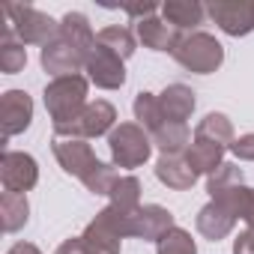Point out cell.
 I'll return each mask as SVG.
<instances>
[{"mask_svg":"<svg viewBox=\"0 0 254 254\" xmlns=\"http://www.w3.org/2000/svg\"><path fill=\"white\" fill-rule=\"evenodd\" d=\"M87 87L90 81L84 75H63L54 78L51 84H45V108L54 126H66L72 120L81 117V111L90 105L87 102Z\"/></svg>","mask_w":254,"mask_h":254,"instance_id":"obj_1","label":"cell"},{"mask_svg":"<svg viewBox=\"0 0 254 254\" xmlns=\"http://www.w3.org/2000/svg\"><path fill=\"white\" fill-rule=\"evenodd\" d=\"M114 168H141L153 153V138L138 123H120L108 135Z\"/></svg>","mask_w":254,"mask_h":254,"instance_id":"obj_2","label":"cell"},{"mask_svg":"<svg viewBox=\"0 0 254 254\" xmlns=\"http://www.w3.org/2000/svg\"><path fill=\"white\" fill-rule=\"evenodd\" d=\"M174 60L189 72L209 75L224 63V48L215 36L197 30V33H189V36L180 39V45L174 48Z\"/></svg>","mask_w":254,"mask_h":254,"instance_id":"obj_3","label":"cell"},{"mask_svg":"<svg viewBox=\"0 0 254 254\" xmlns=\"http://www.w3.org/2000/svg\"><path fill=\"white\" fill-rule=\"evenodd\" d=\"M3 15L9 18V27L15 30V36L24 42V45H48L57 33H60V24L51 18V15H45V12H39V9H33V6H21V3H6L3 6Z\"/></svg>","mask_w":254,"mask_h":254,"instance_id":"obj_4","label":"cell"},{"mask_svg":"<svg viewBox=\"0 0 254 254\" xmlns=\"http://www.w3.org/2000/svg\"><path fill=\"white\" fill-rule=\"evenodd\" d=\"M114 123H117V108L105 99H96L81 111L78 120L66 126H54V138H84V141L102 138L114 132Z\"/></svg>","mask_w":254,"mask_h":254,"instance_id":"obj_5","label":"cell"},{"mask_svg":"<svg viewBox=\"0 0 254 254\" xmlns=\"http://www.w3.org/2000/svg\"><path fill=\"white\" fill-rule=\"evenodd\" d=\"M206 12L227 36H248L254 30V0H212Z\"/></svg>","mask_w":254,"mask_h":254,"instance_id":"obj_6","label":"cell"},{"mask_svg":"<svg viewBox=\"0 0 254 254\" xmlns=\"http://www.w3.org/2000/svg\"><path fill=\"white\" fill-rule=\"evenodd\" d=\"M123 63L126 60L120 54H114L111 48H105V45L96 42L93 51H90V57H87V66H84L87 81H93L102 90H120L126 84V66Z\"/></svg>","mask_w":254,"mask_h":254,"instance_id":"obj_7","label":"cell"},{"mask_svg":"<svg viewBox=\"0 0 254 254\" xmlns=\"http://www.w3.org/2000/svg\"><path fill=\"white\" fill-rule=\"evenodd\" d=\"M0 180H3V191L24 194L39 183V165L30 153L6 150L0 159Z\"/></svg>","mask_w":254,"mask_h":254,"instance_id":"obj_8","label":"cell"},{"mask_svg":"<svg viewBox=\"0 0 254 254\" xmlns=\"http://www.w3.org/2000/svg\"><path fill=\"white\" fill-rule=\"evenodd\" d=\"M87 51H81L78 45H72L66 36H54L45 48H42V66L45 72H51L54 78H63V75H81V69L87 66Z\"/></svg>","mask_w":254,"mask_h":254,"instance_id":"obj_9","label":"cell"},{"mask_svg":"<svg viewBox=\"0 0 254 254\" xmlns=\"http://www.w3.org/2000/svg\"><path fill=\"white\" fill-rule=\"evenodd\" d=\"M51 150H54V159L60 162V168L69 177H78V180H84L90 174V168L99 162L93 147L84 138H54Z\"/></svg>","mask_w":254,"mask_h":254,"instance_id":"obj_10","label":"cell"},{"mask_svg":"<svg viewBox=\"0 0 254 254\" xmlns=\"http://www.w3.org/2000/svg\"><path fill=\"white\" fill-rule=\"evenodd\" d=\"M33 120V99L24 90H6L0 96V126H3V138L21 135Z\"/></svg>","mask_w":254,"mask_h":254,"instance_id":"obj_11","label":"cell"},{"mask_svg":"<svg viewBox=\"0 0 254 254\" xmlns=\"http://www.w3.org/2000/svg\"><path fill=\"white\" fill-rule=\"evenodd\" d=\"M177 224H174V215L171 209L159 206V203H144L138 212H135V236L144 239V242H159L165 233H171Z\"/></svg>","mask_w":254,"mask_h":254,"instance_id":"obj_12","label":"cell"},{"mask_svg":"<svg viewBox=\"0 0 254 254\" xmlns=\"http://www.w3.org/2000/svg\"><path fill=\"white\" fill-rule=\"evenodd\" d=\"M239 218L224 206V203H218V200H209L200 212H197V233L200 236H206L209 242H218V239H224L230 230H233V224H236Z\"/></svg>","mask_w":254,"mask_h":254,"instance_id":"obj_13","label":"cell"},{"mask_svg":"<svg viewBox=\"0 0 254 254\" xmlns=\"http://www.w3.org/2000/svg\"><path fill=\"white\" fill-rule=\"evenodd\" d=\"M138 39H141L144 48H150V51H171V54H174V48L180 45L183 36H180V30L171 27L165 18L150 15V18L138 21Z\"/></svg>","mask_w":254,"mask_h":254,"instance_id":"obj_14","label":"cell"},{"mask_svg":"<svg viewBox=\"0 0 254 254\" xmlns=\"http://www.w3.org/2000/svg\"><path fill=\"white\" fill-rule=\"evenodd\" d=\"M159 102H162V114L168 123H186L197 105L194 99V90L186 87V84H171L165 87V93H159Z\"/></svg>","mask_w":254,"mask_h":254,"instance_id":"obj_15","label":"cell"},{"mask_svg":"<svg viewBox=\"0 0 254 254\" xmlns=\"http://www.w3.org/2000/svg\"><path fill=\"white\" fill-rule=\"evenodd\" d=\"M156 177H159L162 186H168V189H174V191H186V189H191L194 180H197V174L189 168L186 156H162V159L156 162Z\"/></svg>","mask_w":254,"mask_h":254,"instance_id":"obj_16","label":"cell"},{"mask_svg":"<svg viewBox=\"0 0 254 254\" xmlns=\"http://www.w3.org/2000/svg\"><path fill=\"white\" fill-rule=\"evenodd\" d=\"M224 147H218V144H212V141H206V138H194L191 144H189V150H186V162H189V168L200 177V174H215L224 162Z\"/></svg>","mask_w":254,"mask_h":254,"instance_id":"obj_17","label":"cell"},{"mask_svg":"<svg viewBox=\"0 0 254 254\" xmlns=\"http://www.w3.org/2000/svg\"><path fill=\"white\" fill-rule=\"evenodd\" d=\"M162 15L177 30H194L197 24H203L206 9L197 3V0H168L162 6Z\"/></svg>","mask_w":254,"mask_h":254,"instance_id":"obj_18","label":"cell"},{"mask_svg":"<svg viewBox=\"0 0 254 254\" xmlns=\"http://www.w3.org/2000/svg\"><path fill=\"white\" fill-rule=\"evenodd\" d=\"M81 239L87 242V248H90L93 254H120V242H123V236H120L108 221H102L99 215L84 227Z\"/></svg>","mask_w":254,"mask_h":254,"instance_id":"obj_19","label":"cell"},{"mask_svg":"<svg viewBox=\"0 0 254 254\" xmlns=\"http://www.w3.org/2000/svg\"><path fill=\"white\" fill-rule=\"evenodd\" d=\"M153 144L162 150V156H183L191 144V132L186 123H165L153 132Z\"/></svg>","mask_w":254,"mask_h":254,"instance_id":"obj_20","label":"cell"},{"mask_svg":"<svg viewBox=\"0 0 254 254\" xmlns=\"http://www.w3.org/2000/svg\"><path fill=\"white\" fill-rule=\"evenodd\" d=\"M24 66H27V48H24V42L15 36V30L6 24V27H3V36H0V72L18 75Z\"/></svg>","mask_w":254,"mask_h":254,"instance_id":"obj_21","label":"cell"},{"mask_svg":"<svg viewBox=\"0 0 254 254\" xmlns=\"http://www.w3.org/2000/svg\"><path fill=\"white\" fill-rule=\"evenodd\" d=\"M0 218H3V230L15 233L27 224L30 218V203L27 194H15V191H3L0 194Z\"/></svg>","mask_w":254,"mask_h":254,"instance_id":"obj_22","label":"cell"},{"mask_svg":"<svg viewBox=\"0 0 254 254\" xmlns=\"http://www.w3.org/2000/svg\"><path fill=\"white\" fill-rule=\"evenodd\" d=\"M194 138H206V141H212V144L227 150V147H233V123L224 114H206L197 123Z\"/></svg>","mask_w":254,"mask_h":254,"instance_id":"obj_23","label":"cell"},{"mask_svg":"<svg viewBox=\"0 0 254 254\" xmlns=\"http://www.w3.org/2000/svg\"><path fill=\"white\" fill-rule=\"evenodd\" d=\"M132 108H135V120H138V126H144L150 135L168 123L165 114H162V102H159L156 93H144V90H141V93L135 96V105H132Z\"/></svg>","mask_w":254,"mask_h":254,"instance_id":"obj_24","label":"cell"},{"mask_svg":"<svg viewBox=\"0 0 254 254\" xmlns=\"http://www.w3.org/2000/svg\"><path fill=\"white\" fill-rule=\"evenodd\" d=\"M111 206L123 209V212H138L144 203H141V183L138 177H120L111 189Z\"/></svg>","mask_w":254,"mask_h":254,"instance_id":"obj_25","label":"cell"},{"mask_svg":"<svg viewBox=\"0 0 254 254\" xmlns=\"http://www.w3.org/2000/svg\"><path fill=\"white\" fill-rule=\"evenodd\" d=\"M96 42H99V45H105V48H111V51H114V54H120L123 60H129V57L135 54V48H138L135 33H132L129 27H120V24L99 30V33H96Z\"/></svg>","mask_w":254,"mask_h":254,"instance_id":"obj_26","label":"cell"},{"mask_svg":"<svg viewBox=\"0 0 254 254\" xmlns=\"http://www.w3.org/2000/svg\"><path fill=\"white\" fill-rule=\"evenodd\" d=\"M236 186H245V180H242V168L233 165V162H224L215 174L206 177V191H209V197H218V194H224V191H230V189H236Z\"/></svg>","mask_w":254,"mask_h":254,"instance_id":"obj_27","label":"cell"},{"mask_svg":"<svg viewBox=\"0 0 254 254\" xmlns=\"http://www.w3.org/2000/svg\"><path fill=\"white\" fill-rule=\"evenodd\" d=\"M120 180V174H117V168L114 165H105V162H96L93 168H90V174L81 180L84 183V189L87 191H93V194H111V189H114V183Z\"/></svg>","mask_w":254,"mask_h":254,"instance_id":"obj_28","label":"cell"},{"mask_svg":"<svg viewBox=\"0 0 254 254\" xmlns=\"http://www.w3.org/2000/svg\"><path fill=\"white\" fill-rule=\"evenodd\" d=\"M156 254H197V245H194V239H191L189 230L174 227L171 233H165V236L159 239Z\"/></svg>","mask_w":254,"mask_h":254,"instance_id":"obj_29","label":"cell"},{"mask_svg":"<svg viewBox=\"0 0 254 254\" xmlns=\"http://www.w3.org/2000/svg\"><path fill=\"white\" fill-rule=\"evenodd\" d=\"M230 153L239 159V162H254V135H242L233 141Z\"/></svg>","mask_w":254,"mask_h":254,"instance_id":"obj_30","label":"cell"},{"mask_svg":"<svg viewBox=\"0 0 254 254\" xmlns=\"http://www.w3.org/2000/svg\"><path fill=\"white\" fill-rule=\"evenodd\" d=\"M233 254H254V230L245 227L236 239H233Z\"/></svg>","mask_w":254,"mask_h":254,"instance_id":"obj_31","label":"cell"},{"mask_svg":"<svg viewBox=\"0 0 254 254\" xmlns=\"http://www.w3.org/2000/svg\"><path fill=\"white\" fill-rule=\"evenodd\" d=\"M54 254H93V251L87 248V242H84L81 236H72V239H66Z\"/></svg>","mask_w":254,"mask_h":254,"instance_id":"obj_32","label":"cell"},{"mask_svg":"<svg viewBox=\"0 0 254 254\" xmlns=\"http://www.w3.org/2000/svg\"><path fill=\"white\" fill-rule=\"evenodd\" d=\"M156 3H144V6H123V12L126 15H132V18H138V21H144V18H150V15H156Z\"/></svg>","mask_w":254,"mask_h":254,"instance_id":"obj_33","label":"cell"},{"mask_svg":"<svg viewBox=\"0 0 254 254\" xmlns=\"http://www.w3.org/2000/svg\"><path fill=\"white\" fill-rule=\"evenodd\" d=\"M242 221L254 230V189L248 191V200H245V209H242Z\"/></svg>","mask_w":254,"mask_h":254,"instance_id":"obj_34","label":"cell"},{"mask_svg":"<svg viewBox=\"0 0 254 254\" xmlns=\"http://www.w3.org/2000/svg\"><path fill=\"white\" fill-rule=\"evenodd\" d=\"M6 254H42V251H39L36 245H30V242H15Z\"/></svg>","mask_w":254,"mask_h":254,"instance_id":"obj_35","label":"cell"}]
</instances>
